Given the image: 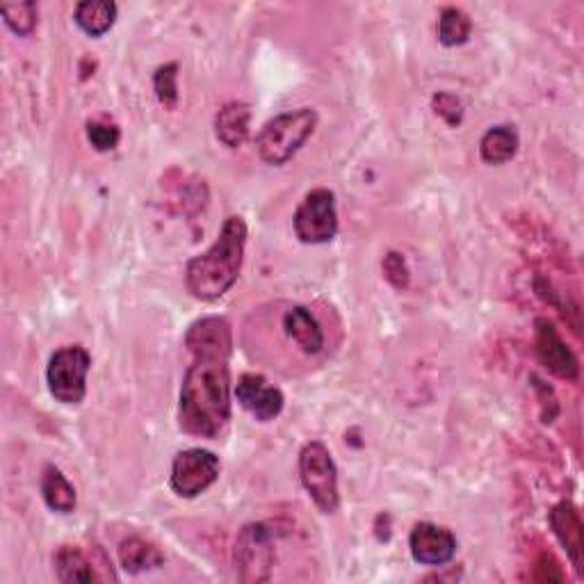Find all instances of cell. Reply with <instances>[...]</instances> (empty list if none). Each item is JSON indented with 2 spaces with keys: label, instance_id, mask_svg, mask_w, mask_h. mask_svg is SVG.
I'll list each match as a JSON object with an SVG mask.
<instances>
[{
  "label": "cell",
  "instance_id": "obj_7",
  "mask_svg": "<svg viewBox=\"0 0 584 584\" xmlns=\"http://www.w3.org/2000/svg\"><path fill=\"white\" fill-rule=\"evenodd\" d=\"M292 227L304 245H327L338 233L336 194L327 187L311 190L292 217Z\"/></svg>",
  "mask_w": 584,
  "mask_h": 584
},
{
  "label": "cell",
  "instance_id": "obj_22",
  "mask_svg": "<svg viewBox=\"0 0 584 584\" xmlns=\"http://www.w3.org/2000/svg\"><path fill=\"white\" fill-rule=\"evenodd\" d=\"M0 14H3L5 26L19 37L33 35L39 21L37 3H5L3 8H0Z\"/></svg>",
  "mask_w": 584,
  "mask_h": 584
},
{
  "label": "cell",
  "instance_id": "obj_13",
  "mask_svg": "<svg viewBox=\"0 0 584 584\" xmlns=\"http://www.w3.org/2000/svg\"><path fill=\"white\" fill-rule=\"evenodd\" d=\"M185 345L190 354H197V352L233 354V329L227 318L210 315V318H202L187 329Z\"/></svg>",
  "mask_w": 584,
  "mask_h": 584
},
{
  "label": "cell",
  "instance_id": "obj_24",
  "mask_svg": "<svg viewBox=\"0 0 584 584\" xmlns=\"http://www.w3.org/2000/svg\"><path fill=\"white\" fill-rule=\"evenodd\" d=\"M87 139L96 151H112L121 139V133L114 124H104V121H89L87 124Z\"/></svg>",
  "mask_w": 584,
  "mask_h": 584
},
{
  "label": "cell",
  "instance_id": "obj_23",
  "mask_svg": "<svg viewBox=\"0 0 584 584\" xmlns=\"http://www.w3.org/2000/svg\"><path fill=\"white\" fill-rule=\"evenodd\" d=\"M154 89H156L158 101L165 108H174L179 104V64L177 62H169L156 69Z\"/></svg>",
  "mask_w": 584,
  "mask_h": 584
},
{
  "label": "cell",
  "instance_id": "obj_20",
  "mask_svg": "<svg viewBox=\"0 0 584 584\" xmlns=\"http://www.w3.org/2000/svg\"><path fill=\"white\" fill-rule=\"evenodd\" d=\"M117 21V5L112 0H85L76 5V26L89 35L101 37L106 35Z\"/></svg>",
  "mask_w": 584,
  "mask_h": 584
},
{
  "label": "cell",
  "instance_id": "obj_1",
  "mask_svg": "<svg viewBox=\"0 0 584 584\" xmlns=\"http://www.w3.org/2000/svg\"><path fill=\"white\" fill-rule=\"evenodd\" d=\"M231 354L197 352L185 370L179 423L185 434L217 438L231 421Z\"/></svg>",
  "mask_w": 584,
  "mask_h": 584
},
{
  "label": "cell",
  "instance_id": "obj_11",
  "mask_svg": "<svg viewBox=\"0 0 584 584\" xmlns=\"http://www.w3.org/2000/svg\"><path fill=\"white\" fill-rule=\"evenodd\" d=\"M409 548L413 559L425 567H443L452 562L457 552L454 534L441 525L434 523H418L411 530Z\"/></svg>",
  "mask_w": 584,
  "mask_h": 584
},
{
  "label": "cell",
  "instance_id": "obj_6",
  "mask_svg": "<svg viewBox=\"0 0 584 584\" xmlns=\"http://www.w3.org/2000/svg\"><path fill=\"white\" fill-rule=\"evenodd\" d=\"M92 356L81 345L58 350L46 368V384L51 396L62 404H81L87 393V375Z\"/></svg>",
  "mask_w": 584,
  "mask_h": 584
},
{
  "label": "cell",
  "instance_id": "obj_3",
  "mask_svg": "<svg viewBox=\"0 0 584 584\" xmlns=\"http://www.w3.org/2000/svg\"><path fill=\"white\" fill-rule=\"evenodd\" d=\"M318 126V112L313 108H300L277 114L267 121L256 137V151L263 162L281 167L300 154L302 146Z\"/></svg>",
  "mask_w": 584,
  "mask_h": 584
},
{
  "label": "cell",
  "instance_id": "obj_2",
  "mask_svg": "<svg viewBox=\"0 0 584 584\" xmlns=\"http://www.w3.org/2000/svg\"><path fill=\"white\" fill-rule=\"evenodd\" d=\"M247 247V224L242 217H229L212 247L194 256L185 267V283L192 297L215 302L224 297L240 277Z\"/></svg>",
  "mask_w": 584,
  "mask_h": 584
},
{
  "label": "cell",
  "instance_id": "obj_18",
  "mask_svg": "<svg viewBox=\"0 0 584 584\" xmlns=\"http://www.w3.org/2000/svg\"><path fill=\"white\" fill-rule=\"evenodd\" d=\"M53 569L60 582H99L104 575L96 571L89 557L76 546H62L53 557Z\"/></svg>",
  "mask_w": 584,
  "mask_h": 584
},
{
  "label": "cell",
  "instance_id": "obj_26",
  "mask_svg": "<svg viewBox=\"0 0 584 584\" xmlns=\"http://www.w3.org/2000/svg\"><path fill=\"white\" fill-rule=\"evenodd\" d=\"M384 277L391 281V285L398 290L409 285V267H406V260L402 258V254L391 252L384 258Z\"/></svg>",
  "mask_w": 584,
  "mask_h": 584
},
{
  "label": "cell",
  "instance_id": "obj_4",
  "mask_svg": "<svg viewBox=\"0 0 584 584\" xmlns=\"http://www.w3.org/2000/svg\"><path fill=\"white\" fill-rule=\"evenodd\" d=\"M277 537L279 532L270 523H252L240 530L235 539L233 562L235 573L242 582L252 584V582H267L272 577Z\"/></svg>",
  "mask_w": 584,
  "mask_h": 584
},
{
  "label": "cell",
  "instance_id": "obj_10",
  "mask_svg": "<svg viewBox=\"0 0 584 584\" xmlns=\"http://www.w3.org/2000/svg\"><path fill=\"white\" fill-rule=\"evenodd\" d=\"M235 400L260 423L275 421L285 404L281 388L267 384L263 375H242L235 384Z\"/></svg>",
  "mask_w": 584,
  "mask_h": 584
},
{
  "label": "cell",
  "instance_id": "obj_16",
  "mask_svg": "<svg viewBox=\"0 0 584 584\" xmlns=\"http://www.w3.org/2000/svg\"><path fill=\"white\" fill-rule=\"evenodd\" d=\"M39 491L46 507L58 511V514H73V509L78 504L76 489H73V484L56 466L44 469L39 479Z\"/></svg>",
  "mask_w": 584,
  "mask_h": 584
},
{
  "label": "cell",
  "instance_id": "obj_21",
  "mask_svg": "<svg viewBox=\"0 0 584 584\" xmlns=\"http://www.w3.org/2000/svg\"><path fill=\"white\" fill-rule=\"evenodd\" d=\"M473 21L471 16L459 8H446L438 16V41L448 48L461 46L471 39Z\"/></svg>",
  "mask_w": 584,
  "mask_h": 584
},
{
  "label": "cell",
  "instance_id": "obj_15",
  "mask_svg": "<svg viewBox=\"0 0 584 584\" xmlns=\"http://www.w3.org/2000/svg\"><path fill=\"white\" fill-rule=\"evenodd\" d=\"M252 108L242 101H231L215 114V135L229 149H238L250 137Z\"/></svg>",
  "mask_w": 584,
  "mask_h": 584
},
{
  "label": "cell",
  "instance_id": "obj_25",
  "mask_svg": "<svg viewBox=\"0 0 584 584\" xmlns=\"http://www.w3.org/2000/svg\"><path fill=\"white\" fill-rule=\"evenodd\" d=\"M431 108L434 112L446 119L448 126H459L461 119H464V106L450 92H438L431 96Z\"/></svg>",
  "mask_w": 584,
  "mask_h": 584
},
{
  "label": "cell",
  "instance_id": "obj_8",
  "mask_svg": "<svg viewBox=\"0 0 584 584\" xmlns=\"http://www.w3.org/2000/svg\"><path fill=\"white\" fill-rule=\"evenodd\" d=\"M219 477V459L202 448H190L174 457L169 486L179 498H197Z\"/></svg>",
  "mask_w": 584,
  "mask_h": 584
},
{
  "label": "cell",
  "instance_id": "obj_14",
  "mask_svg": "<svg viewBox=\"0 0 584 584\" xmlns=\"http://www.w3.org/2000/svg\"><path fill=\"white\" fill-rule=\"evenodd\" d=\"M550 527L557 542L567 550L575 571L582 573V521L577 509L571 502H559L550 511Z\"/></svg>",
  "mask_w": 584,
  "mask_h": 584
},
{
  "label": "cell",
  "instance_id": "obj_5",
  "mask_svg": "<svg viewBox=\"0 0 584 584\" xmlns=\"http://www.w3.org/2000/svg\"><path fill=\"white\" fill-rule=\"evenodd\" d=\"M300 479L306 494L323 514H333L340 507L338 471L325 443L311 441L300 452Z\"/></svg>",
  "mask_w": 584,
  "mask_h": 584
},
{
  "label": "cell",
  "instance_id": "obj_12",
  "mask_svg": "<svg viewBox=\"0 0 584 584\" xmlns=\"http://www.w3.org/2000/svg\"><path fill=\"white\" fill-rule=\"evenodd\" d=\"M537 356L552 375L562 379H577V358L548 320H537Z\"/></svg>",
  "mask_w": 584,
  "mask_h": 584
},
{
  "label": "cell",
  "instance_id": "obj_19",
  "mask_svg": "<svg viewBox=\"0 0 584 584\" xmlns=\"http://www.w3.org/2000/svg\"><path fill=\"white\" fill-rule=\"evenodd\" d=\"M519 133L514 126H494L479 142V156L486 165H504L519 151Z\"/></svg>",
  "mask_w": 584,
  "mask_h": 584
},
{
  "label": "cell",
  "instance_id": "obj_9",
  "mask_svg": "<svg viewBox=\"0 0 584 584\" xmlns=\"http://www.w3.org/2000/svg\"><path fill=\"white\" fill-rule=\"evenodd\" d=\"M279 327L283 338L288 340V348H292L304 358L320 356L327 348L325 329L308 306L302 304L288 306L279 315Z\"/></svg>",
  "mask_w": 584,
  "mask_h": 584
},
{
  "label": "cell",
  "instance_id": "obj_17",
  "mask_svg": "<svg viewBox=\"0 0 584 584\" xmlns=\"http://www.w3.org/2000/svg\"><path fill=\"white\" fill-rule=\"evenodd\" d=\"M119 564L129 573H146L165 564V555L158 546L142 537H129L119 544Z\"/></svg>",
  "mask_w": 584,
  "mask_h": 584
}]
</instances>
